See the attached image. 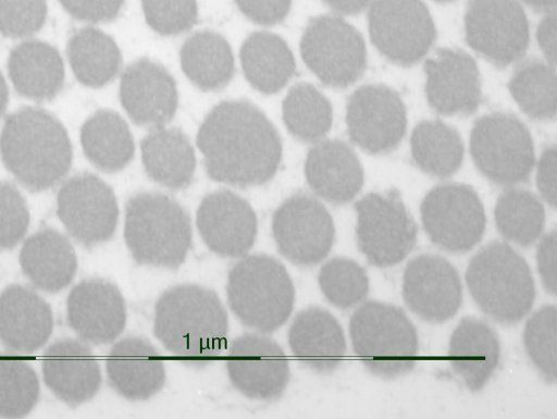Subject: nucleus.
<instances>
[{
	"instance_id": "nucleus-1",
	"label": "nucleus",
	"mask_w": 557,
	"mask_h": 419,
	"mask_svg": "<svg viewBox=\"0 0 557 419\" xmlns=\"http://www.w3.org/2000/svg\"><path fill=\"white\" fill-rule=\"evenodd\" d=\"M197 146L210 178L239 187L270 181L282 161V140L265 114L246 100H225L207 114Z\"/></svg>"
},
{
	"instance_id": "nucleus-2",
	"label": "nucleus",
	"mask_w": 557,
	"mask_h": 419,
	"mask_svg": "<svg viewBox=\"0 0 557 419\" xmlns=\"http://www.w3.org/2000/svg\"><path fill=\"white\" fill-rule=\"evenodd\" d=\"M153 332L182 361L201 367L225 348L228 317L219 296L196 284L166 289L154 307Z\"/></svg>"
},
{
	"instance_id": "nucleus-3",
	"label": "nucleus",
	"mask_w": 557,
	"mask_h": 419,
	"mask_svg": "<svg viewBox=\"0 0 557 419\" xmlns=\"http://www.w3.org/2000/svg\"><path fill=\"white\" fill-rule=\"evenodd\" d=\"M0 153L15 178L35 192L60 182L72 163V145L62 123L48 111L32 107L5 120Z\"/></svg>"
},
{
	"instance_id": "nucleus-4",
	"label": "nucleus",
	"mask_w": 557,
	"mask_h": 419,
	"mask_svg": "<svg viewBox=\"0 0 557 419\" xmlns=\"http://www.w3.org/2000/svg\"><path fill=\"white\" fill-rule=\"evenodd\" d=\"M466 282L480 309L503 324L519 322L535 299V284L528 262L503 242H492L472 257Z\"/></svg>"
},
{
	"instance_id": "nucleus-5",
	"label": "nucleus",
	"mask_w": 557,
	"mask_h": 419,
	"mask_svg": "<svg viewBox=\"0 0 557 419\" xmlns=\"http://www.w3.org/2000/svg\"><path fill=\"white\" fill-rule=\"evenodd\" d=\"M185 209L160 193H139L125 207L124 238L136 262L177 269L191 245Z\"/></svg>"
},
{
	"instance_id": "nucleus-6",
	"label": "nucleus",
	"mask_w": 557,
	"mask_h": 419,
	"mask_svg": "<svg viewBox=\"0 0 557 419\" xmlns=\"http://www.w3.org/2000/svg\"><path fill=\"white\" fill-rule=\"evenodd\" d=\"M227 300L239 321L258 332L271 333L289 318L295 288L286 268L268 255L237 261L227 276Z\"/></svg>"
},
{
	"instance_id": "nucleus-7",
	"label": "nucleus",
	"mask_w": 557,
	"mask_h": 419,
	"mask_svg": "<svg viewBox=\"0 0 557 419\" xmlns=\"http://www.w3.org/2000/svg\"><path fill=\"white\" fill-rule=\"evenodd\" d=\"M355 354L374 375L394 379L410 372L419 353L414 325L398 307L369 300L349 322Z\"/></svg>"
},
{
	"instance_id": "nucleus-8",
	"label": "nucleus",
	"mask_w": 557,
	"mask_h": 419,
	"mask_svg": "<svg viewBox=\"0 0 557 419\" xmlns=\"http://www.w3.org/2000/svg\"><path fill=\"white\" fill-rule=\"evenodd\" d=\"M470 152L484 176L505 186L528 180L535 160L527 126L515 115L503 112L485 114L474 122Z\"/></svg>"
},
{
	"instance_id": "nucleus-9",
	"label": "nucleus",
	"mask_w": 557,
	"mask_h": 419,
	"mask_svg": "<svg viewBox=\"0 0 557 419\" xmlns=\"http://www.w3.org/2000/svg\"><path fill=\"white\" fill-rule=\"evenodd\" d=\"M307 67L326 86L344 88L356 82L367 64L361 34L338 15L310 20L300 39Z\"/></svg>"
},
{
	"instance_id": "nucleus-10",
	"label": "nucleus",
	"mask_w": 557,
	"mask_h": 419,
	"mask_svg": "<svg viewBox=\"0 0 557 419\" xmlns=\"http://www.w3.org/2000/svg\"><path fill=\"white\" fill-rule=\"evenodd\" d=\"M355 210L358 248L371 264L395 266L414 247L417 225L396 190L370 193Z\"/></svg>"
},
{
	"instance_id": "nucleus-11",
	"label": "nucleus",
	"mask_w": 557,
	"mask_h": 419,
	"mask_svg": "<svg viewBox=\"0 0 557 419\" xmlns=\"http://www.w3.org/2000/svg\"><path fill=\"white\" fill-rule=\"evenodd\" d=\"M368 24L375 48L399 65L419 62L436 37L434 21L422 0H374Z\"/></svg>"
},
{
	"instance_id": "nucleus-12",
	"label": "nucleus",
	"mask_w": 557,
	"mask_h": 419,
	"mask_svg": "<svg viewBox=\"0 0 557 419\" xmlns=\"http://www.w3.org/2000/svg\"><path fill=\"white\" fill-rule=\"evenodd\" d=\"M429 238L450 252L473 248L485 231L486 217L476 192L465 184L445 183L432 188L420 207Z\"/></svg>"
},
{
	"instance_id": "nucleus-13",
	"label": "nucleus",
	"mask_w": 557,
	"mask_h": 419,
	"mask_svg": "<svg viewBox=\"0 0 557 419\" xmlns=\"http://www.w3.org/2000/svg\"><path fill=\"white\" fill-rule=\"evenodd\" d=\"M463 21L468 45L496 66L518 61L528 49L529 22L518 0H469Z\"/></svg>"
},
{
	"instance_id": "nucleus-14",
	"label": "nucleus",
	"mask_w": 557,
	"mask_h": 419,
	"mask_svg": "<svg viewBox=\"0 0 557 419\" xmlns=\"http://www.w3.org/2000/svg\"><path fill=\"white\" fill-rule=\"evenodd\" d=\"M272 233L278 251L302 267L321 262L335 238L327 209L313 196L302 193L288 197L274 211Z\"/></svg>"
},
{
	"instance_id": "nucleus-15",
	"label": "nucleus",
	"mask_w": 557,
	"mask_h": 419,
	"mask_svg": "<svg viewBox=\"0 0 557 419\" xmlns=\"http://www.w3.org/2000/svg\"><path fill=\"white\" fill-rule=\"evenodd\" d=\"M57 213L77 242L95 246L114 234L119 207L112 188L106 182L94 174L82 173L60 187Z\"/></svg>"
},
{
	"instance_id": "nucleus-16",
	"label": "nucleus",
	"mask_w": 557,
	"mask_h": 419,
	"mask_svg": "<svg viewBox=\"0 0 557 419\" xmlns=\"http://www.w3.org/2000/svg\"><path fill=\"white\" fill-rule=\"evenodd\" d=\"M346 124L350 139L370 153L395 149L407 128L406 107L394 89L382 84L359 87L348 99Z\"/></svg>"
},
{
	"instance_id": "nucleus-17",
	"label": "nucleus",
	"mask_w": 557,
	"mask_h": 419,
	"mask_svg": "<svg viewBox=\"0 0 557 419\" xmlns=\"http://www.w3.org/2000/svg\"><path fill=\"white\" fill-rule=\"evenodd\" d=\"M226 369L238 392L260 400L278 399L290 377L281 346L274 340L256 333L243 334L232 342Z\"/></svg>"
},
{
	"instance_id": "nucleus-18",
	"label": "nucleus",
	"mask_w": 557,
	"mask_h": 419,
	"mask_svg": "<svg viewBox=\"0 0 557 419\" xmlns=\"http://www.w3.org/2000/svg\"><path fill=\"white\" fill-rule=\"evenodd\" d=\"M403 297L421 319L433 323L447 321L457 313L462 303L459 273L441 256H417L406 266Z\"/></svg>"
},
{
	"instance_id": "nucleus-19",
	"label": "nucleus",
	"mask_w": 557,
	"mask_h": 419,
	"mask_svg": "<svg viewBox=\"0 0 557 419\" xmlns=\"http://www.w3.org/2000/svg\"><path fill=\"white\" fill-rule=\"evenodd\" d=\"M196 224L211 251L231 258L245 256L258 232L257 215L249 202L227 189L210 193L201 200Z\"/></svg>"
},
{
	"instance_id": "nucleus-20",
	"label": "nucleus",
	"mask_w": 557,
	"mask_h": 419,
	"mask_svg": "<svg viewBox=\"0 0 557 419\" xmlns=\"http://www.w3.org/2000/svg\"><path fill=\"white\" fill-rule=\"evenodd\" d=\"M429 104L445 115L473 113L482 98L475 61L460 49H438L424 62Z\"/></svg>"
},
{
	"instance_id": "nucleus-21",
	"label": "nucleus",
	"mask_w": 557,
	"mask_h": 419,
	"mask_svg": "<svg viewBox=\"0 0 557 419\" xmlns=\"http://www.w3.org/2000/svg\"><path fill=\"white\" fill-rule=\"evenodd\" d=\"M120 100L137 125L164 126L177 109L176 83L162 65L139 59L129 64L121 76Z\"/></svg>"
},
{
	"instance_id": "nucleus-22",
	"label": "nucleus",
	"mask_w": 557,
	"mask_h": 419,
	"mask_svg": "<svg viewBox=\"0 0 557 419\" xmlns=\"http://www.w3.org/2000/svg\"><path fill=\"white\" fill-rule=\"evenodd\" d=\"M67 322L85 342L107 344L124 330L126 307L112 283L92 279L75 285L66 301Z\"/></svg>"
},
{
	"instance_id": "nucleus-23",
	"label": "nucleus",
	"mask_w": 557,
	"mask_h": 419,
	"mask_svg": "<svg viewBox=\"0 0 557 419\" xmlns=\"http://www.w3.org/2000/svg\"><path fill=\"white\" fill-rule=\"evenodd\" d=\"M46 385L61 400L79 405L92 398L101 384V371L91 349L76 340H60L42 357Z\"/></svg>"
},
{
	"instance_id": "nucleus-24",
	"label": "nucleus",
	"mask_w": 557,
	"mask_h": 419,
	"mask_svg": "<svg viewBox=\"0 0 557 419\" xmlns=\"http://www.w3.org/2000/svg\"><path fill=\"white\" fill-rule=\"evenodd\" d=\"M107 375L112 389L129 400H146L165 381L162 356L146 338L128 336L113 345L107 358Z\"/></svg>"
},
{
	"instance_id": "nucleus-25",
	"label": "nucleus",
	"mask_w": 557,
	"mask_h": 419,
	"mask_svg": "<svg viewBox=\"0 0 557 419\" xmlns=\"http://www.w3.org/2000/svg\"><path fill=\"white\" fill-rule=\"evenodd\" d=\"M305 175L310 188L335 205L352 200L363 185L362 165L350 146L337 139L317 143L307 153Z\"/></svg>"
},
{
	"instance_id": "nucleus-26",
	"label": "nucleus",
	"mask_w": 557,
	"mask_h": 419,
	"mask_svg": "<svg viewBox=\"0 0 557 419\" xmlns=\"http://www.w3.org/2000/svg\"><path fill=\"white\" fill-rule=\"evenodd\" d=\"M53 330L49 304L29 287L14 284L0 294V341L10 349L33 353Z\"/></svg>"
},
{
	"instance_id": "nucleus-27",
	"label": "nucleus",
	"mask_w": 557,
	"mask_h": 419,
	"mask_svg": "<svg viewBox=\"0 0 557 419\" xmlns=\"http://www.w3.org/2000/svg\"><path fill=\"white\" fill-rule=\"evenodd\" d=\"M288 344L305 366L319 373L334 371L346 354V340L339 322L318 307L297 313L288 330Z\"/></svg>"
},
{
	"instance_id": "nucleus-28",
	"label": "nucleus",
	"mask_w": 557,
	"mask_h": 419,
	"mask_svg": "<svg viewBox=\"0 0 557 419\" xmlns=\"http://www.w3.org/2000/svg\"><path fill=\"white\" fill-rule=\"evenodd\" d=\"M499 358L498 336L487 323L469 317L458 323L449 340L448 359L469 391L485 386Z\"/></svg>"
},
{
	"instance_id": "nucleus-29",
	"label": "nucleus",
	"mask_w": 557,
	"mask_h": 419,
	"mask_svg": "<svg viewBox=\"0 0 557 419\" xmlns=\"http://www.w3.org/2000/svg\"><path fill=\"white\" fill-rule=\"evenodd\" d=\"M20 264L36 287L55 293L72 282L77 258L72 244L63 234L53 229H44L24 242Z\"/></svg>"
},
{
	"instance_id": "nucleus-30",
	"label": "nucleus",
	"mask_w": 557,
	"mask_h": 419,
	"mask_svg": "<svg viewBox=\"0 0 557 419\" xmlns=\"http://www.w3.org/2000/svg\"><path fill=\"white\" fill-rule=\"evenodd\" d=\"M141 161L147 175L158 184L181 189L194 177L196 157L187 136L178 128H152L140 141Z\"/></svg>"
},
{
	"instance_id": "nucleus-31",
	"label": "nucleus",
	"mask_w": 557,
	"mask_h": 419,
	"mask_svg": "<svg viewBox=\"0 0 557 419\" xmlns=\"http://www.w3.org/2000/svg\"><path fill=\"white\" fill-rule=\"evenodd\" d=\"M8 70L16 91L35 100L54 97L64 81V65L59 51L35 39L25 40L12 49Z\"/></svg>"
},
{
	"instance_id": "nucleus-32",
	"label": "nucleus",
	"mask_w": 557,
	"mask_h": 419,
	"mask_svg": "<svg viewBox=\"0 0 557 419\" xmlns=\"http://www.w3.org/2000/svg\"><path fill=\"white\" fill-rule=\"evenodd\" d=\"M239 58L246 79L265 95L280 91L296 69L293 52L286 41L264 30L253 32L245 39Z\"/></svg>"
},
{
	"instance_id": "nucleus-33",
	"label": "nucleus",
	"mask_w": 557,
	"mask_h": 419,
	"mask_svg": "<svg viewBox=\"0 0 557 419\" xmlns=\"http://www.w3.org/2000/svg\"><path fill=\"white\" fill-rule=\"evenodd\" d=\"M181 66L187 78L205 91L218 90L234 74V57L227 40L219 33L199 30L180 50Z\"/></svg>"
},
{
	"instance_id": "nucleus-34",
	"label": "nucleus",
	"mask_w": 557,
	"mask_h": 419,
	"mask_svg": "<svg viewBox=\"0 0 557 419\" xmlns=\"http://www.w3.org/2000/svg\"><path fill=\"white\" fill-rule=\"evenodd\" d=\"M81 143L87 159L104 172L122 170L135 152L128 125L112 110H98L86 120L81 130Z\"/></svg>"
},
{
	"instance_id": "nucleus-35",
	"label": "nucleus",
	"mask_w": 557,
	"mask_h": 419,
	"mask_svg": "<svg viewBox=\"0 0 557 419\" xmlns=\"http://www.w3.org/2000/svg\"><path fill=\"white\" fill-rule=\"evenodd\" d=\"M67 58L79 83L88 87H102L111 82L121 66V52L116 42L95 27H84L71 36Z\"/></svg>"
},
{
	"instance_id": "nucleus-36",
	"label": "nucleus",
	"mask_w": 557,
	"mask_h": 419,
	"mask_svg": "<svg viewBox=\"0 0 557 419\" xmlns=\"http://www.w3.org/2000/svg\"><path fill=\"white\" fill-rule=\"evenodd\" d=\"M410 148L416 164L432 176L453 175L463 159L459 133L440 120L420 122L412 131Z\"/></svg>"
},
{
	"instance_id": "nucleus-37",
	"label": "nucleus",
	"mask_w": 557,
	"mask_h": 419,
	"mask_svg": "<svg viewBox=\"0 0 557 419\" xmlns=\"http://www.w3.org/2000/svg\"><path fill=\"white\" fill-rule=\"evenodd\" d=\"M282 115L288 132L307 143L324 137L333 122L331 102L309 83H298L288 90L282 102Z\"/></svg>"
},
{
	"instance_id": "nucleus-38",
	"label": "nucleus",
	"mask_w": 557,
	"mask_h": 419,
	"mask_svg": "<svg viewBox=\"0 0 557 419\" xmlns=\"http://www.w3.org/2000/svg\"><path fill=\"white\" fill-rule=\"evenodd\" d=\"M511 97L530 118L553 120L556 115L555 66L546 61L528 60L520 64L508 83Z\"/></svg>"
},
{
	"instance_id": "nucleus-39",
	"label": "nucleus",
	"mask_w": 557,
	"mask_h": 419,
	"mask_svg": "<svg viewBox=\"0 0 557 419\" xmlns=\"http://www.w3.org/2000/svg\"><path fill=\"white\" fill-rule=\"evenodd\" d=\"M494 218L502 236L523 247L539 239L545 226L542 201L522 188H509L498 197Z\"/></svg>"
},
{
	"instance_id": "nucleus-40",
	"label": "nucleus",
	"mask_w": 557,
	"mask_h": 419,
	"mask_svg": "<svg viewBox=\"0 0 557 419\" xmlns=\"http://www.w3.org/2000/svg\"><path fill=\"white\" fill-rule=\"evenodd\" d=\"M39 381L24 360L0 354V417L21 418L36 405Z\"/></svg>"
},
{
	"instance_id": "nucleus-41",
	"label": "nucleus",
	"mask_w": 557,
	"mask_h": 419,
	"mask_svg": "<svg viewBox=\"0 0 557 419\" xmlns=\"http://www.w3.org/2000/svg\"><path fill=\"white\" fill-rule=\"evenodd\" d=\"M318 281L325 298L341 309L358 305L369 292L366 270L348 258L336 257L325 262Z\"/></svg>"
},
{
	"instance_id": "nucleus-42",
	"label": "nucleus",
	"mask_w": 557,
	"mask_h": 419,
	"mask_svg": "<svg viewBox=\"0 0 557 419\" xmlns=\"http://www.w3.org/2000/svg\"><path fill=\"white\" fill-rule=\"evenodd\" d=\"M554 305L537 309L527 321L523 332L525 352L546 382H556V323Z\"/></svg>"
},
{
	"instance_id": "nucleus-43",
	"label": "nucleus",
	"mask_w": 557,
	"mask_h": 419,
	"mask_svg": "<svg viewBox=\"0 0 557 419\" xmlns=\"http://www.w3.org/2000/svg\"><path fill=\"white\" fill-rule=\"evenodd\" d=\"M147 24L160 35L173 36L197 22V0H141Z\"/></svg>"
},
{
	"instance_id": "nucleus-44",
	"label": "nucleus",
	"mask_w": 557,
	"mask_h": 419,
	"mask_svg": "<svg viewBox=\"0 0 557 419\" xmlns=\"http://www.w3.org/2000/svg\"><path fill=\"white\" fill-rule=\"evenodd\" d=\"M47 16L46 0H0V34L27 37L38 32Z\"/></svg>"
},
{
	"instance_id": "nucleus-45",
	"label": "nucleus",
	"mask_w": 557,
	"mask_h": 419,
	"mask_svg": "<svg viewBox=\"0 0 557 419\" xmlns=\"http://www.w3.org/2000/svg\"><path fill=\"white\" fill-rule=\"evenodd\" d=\"M29 211L24 197L10 183L0 182V249L13 248L25 235Z\"/></svg>"
},
{
	"instance_id": "nucleus-46",
	"label": "nucleus",
	"mask_w": 557,
	"mask_h": 419,
	"mask_svg": "<svg viewBox=\"0 0 557 419\" xmlns=\"http://www.w3.org/2000/svg\"><path fill=\"white\" fill-rule=\"evenodd\" d=\"M73 17L100 23L113 20L125 0H59Z\"/></svg>"
},
{
	"instance_id": "nucleus-47",
	"label": "nucleus",
	"mask_w": 557,
	"mask_h": 419,
	"mask_svg": "<svg viewBox=\"0 0 557 419\" xmlns=\"http://www.w3.org/2000/svg\"><path fill=\"white\" fill-rule=\"evenodd\" d=\"M239 11L259 25H275L288 15L292 0H235Z\"/></svg>"
},
{
	"instance_id": "nucleus-48",
	"label": "nucleus",
	"mask_w": 557,
	"mask_h": 419,
	"mask_svg": "<svg viewBox=\"0 0 557 419\" xmlns=\"http://www.w3.org/2000/svg\"><path fill=\"white\" fill-rule=\"evenodd\" d=\"M556 245L557 236L554 229L542 237L536 248L539 274L545 291L552 295L556 293Z\"/></svg>"
},
{
	"instance_id": "nucleus-49",
	"label": "nucleus",
	"mask_w": 557,
	"mask_h": 419,
	"mask_svg": "<svg viewBox=\"0 0 557 419\" xmlns=\"http://www.w3.org/2000/svg\"><path fill=\"white\" fill-rule=\"evenodd\" d=\"M556 147L548 146L542 152L536 170V185L542 198L556 207Z\"/></svg>"
},
{
	"instance_id": "nucleus-50",
	"label": "nucleus",
	"mask_w": 557,
	"mask_h": 419,
	"mask_svg": "<svg viewBox=\"0 0 557 419\" xmlns=\"http://www.w3.org/2000/svg\"><path fill=\"white\" fill-rule=\"evenodd\" d=\"M539 47L550 65L556 64V13L547 12L536 28Z\"/></svg>"
},
{
	"instance_id": "nucleus-51",
	"label": "nucleus",
	"mask_w": 557,
	"mask_h": 419,
	"mask_svg": "<svg viewBox=\"0 0 557 419\" xmlns=\"http://www.w3.org/2000/svg\"><path fill=\"white\" fill-rule=\"evenodd\" d=\"M334 11L352 15L363 11L371 2V0H323Z\"/></svg>"
},
{
	"instance_id": "nucleus-52",
	"label": "nucleus",
	"mask_w": 557,
	"mask_h": 419,
	"mask_svg": "<svg viewBox=\"0 0 557 419\" xmlns=\"http://www.w3.org/2000/svg\"><path fill=\"white\" fill-rule=\"evenodd\" d=\"M525 4L535 11L550 12L555 11L556 0H522Z\"/></svg>"
},
{
	"instance_id": "nucleus-53",
	"label": "nucleus",
	"mask_w": 557,
	"mask_h": 419,
	"mask_svg": "<svg viewBox=\"0 0 557 419\" xmlns=\"http://www.w3.org/2000/svg\"><path fill=\"white\" fill-rule=\"evenodd\" d=\"M9 101V91L4 77L0 73V116L7 109Z\"/></svg>"
},
{
	"instance_id": "nucleus-54",
	"label": "nucleus",
	"mask_w": 557,
	"mask_h": 419,
	"mask_svg": "<svg viewBox=\"0 0 557 419\" xmlns=\"http://www.w3.org/2000/svg\"><path fill=\"white\" fill-rule=\"evenodd\" d=\"M435 1H437V2H450L453 0H435Z\"/></svg>"
}]
</instances>
